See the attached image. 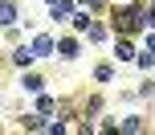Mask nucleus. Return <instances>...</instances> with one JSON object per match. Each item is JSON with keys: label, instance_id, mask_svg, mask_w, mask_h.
I'll return each instance as SVG.
<instances>
[{"label": "nucleus", "instance_id": "nucleus-3", "mask_svg": "<svg viewBox=\"0 0 155 135\" xmlns=\"http://www.w3.org/2000/svg\"><path fill=\"white\" fill-rule=\"evenodd\" d=\"M57 49H61V57H78V41H74V37H65Z\"/></svg>", "mask_w": 155, "mask_h": 135}, {"label": "nucleus", "instance_id": "nucleus-1", "mask_svg": "<svg viewBox=\"0 0 155 135\" xmlns=\"http://www.w3.org/2000/svg\"><path fill=\"white\" fill-rule=\"evenodd\" d=\"M0 25H4V29L16 25V4H12V0H0Z\"/></svg>", "mask_w": 155, "mask_h": 135}, {"label": "nucleus", "instance_id": "nucleus-6", "mask_svg": "<svg viewBox=\"0 0 155 135\" xmlns=\"http://www.w3.org/2000/svg\"><path fill=\"white\" fill-rule=\"evenodd\" d=\"M147 49H151V53H155V33H151V37H147Z\"/></svg>", "mask_w": 155, "mask_h": 135}, {"label": "nucleus", "instance_id": "nucleus-2", "mask_svg": "<svg viewBox=\"0 0 155 135\" xmlns=\"http://www.w3.org/2000/svg\"><path fill=\"white\" fill-rule=\"evenodd\" d=\"M33 53H37V57H41V53H53V37H49V33H41V37L33 41Z\"/></svg>", "mask_w": 155, "mask_h": 135}, {"label": "nucleus", "instance_id": "nucleus-7", "mask_svg": "<svg viewBox=\"0 0 155 135\" xmlns=\"http://www.w3.org/2000/svg\"><path fill=\"white\" fill-rule=\"evenodd\" d=\"M49 4H57V0H49Z\"/></svg>", "mask_w": 155, "mask_h": 135}, {"label": "nucleus", "instance_id": "nucleus-4", "mask_svg": "<svg viewBox=\"0 0 155 135\" xmlns=\"http://www.w3.org/2000/svg\"><path fill=\"white\" fill-rule=\"evenodd\" d=\"M33 57H37V53H33V49H16V53H12V62H16V66H29Z\"/></svg>", "mask_w": 155, "mask_h": 135}, {"label": "nucleus", "instance_id": "nucleus-5", "mask_svg": "<svg viewBox=\"0 0 155 135\" xmlns=\"http://www.w3.org/2000/svg\"><path fill=\"white\" fill-rule=\"evenodd\" d=\"M53 16H57V21H65V16H70V4H61V0H57V4H53Z\"/></svg>", "mask_w": 155, "mask_h": 135}]
</instances>
